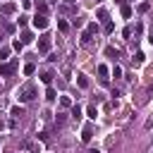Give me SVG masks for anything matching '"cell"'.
Here are the masks:
<instances>
[{
  "label": "cell",
  "mask_w": 153,
  "mask_h": 153,
  "mask_svg": "<svg viewBox=\"0 0 153 153\" xmlns=\"http://www.w3.org/2000/svg\"><path fill=\"white\" fill-rule=\"evenodd\" d=\"M33 96H36V86H33V84H24V86L17 91L19 103H29V100H33Z\"/></svg>",
  "instance_id": "obj_1"
},
{
  "label": "cell",
  "mask_w": 153,
  "mask_h": 153,
  "mask_svg": "<svg viewBox=\"0 0 153 153\" xmlns=\"http://www.w3.org/2000/svg\"><path fill=\"white\" fill-rule=\"evenodd\" d=\"M17 72V60H12V62H0V76H10V74H14Z\"/></svg>",
  "instance_id": "obj_2"
},
{
  "label": "cell",
  "mask_w": 153,
  "mask_h": 153,
  "mask_svg": "<svg viewBox=\"0 0 153 153\" xmlns=\"http://www.w3.org/2000/svg\"><path fill=\"white\" fill-rule=\"evenodd\" d=\"M50 45H53V38H50L48 33H43V36L38 38V53H48Z\"/></svg>",
  "instance_id": "obj_3"
},
{
  "label": "cell",
  "mask_w": 153,
  "mask_h": 153,
  "mask_svg": "<svg viewBox=\"0 0 153 153\" xmlns=\"http://www.w3.org/2000/svg\"><path fill=\"white\" fill-rule=\"evenodd\" d=\"M48 26V17L45 14H36L33 17V29H45Z\"/></svg>",
  "instance_id": "obj_4"
},
{
  "label": "cell",
  "mask_w": 153,
  "mask_h": 153,
  "mask_svg": "<svg viewBox=\"0 0 153 153\" xmlns=\"http://www.w3.org/2000/svg\"><path fill=\"white\" fill-rule=\"evenodd\" d=\"M91 139H93V127H91V124H86V127L81 129V141H86V143H88Z\"/></svg>",
  "instance_id": "obj_5"
},
{
  "label": "cell",
  "mask_w": 153,
  "mask_h": 153,
  "mask_svg": "<svg viewBox=\"0 0 153 153\" xmlns=\"http://www.w3.org/2000/svg\"><path fill=\"white\" fill-rule=\"evenodd\" d=\"M19 41H22L24 45H26V43H31V41H33V31H29V29H24V31L19 33Z\"/></svg>",
  "instance_id": "obj_6"
},
{
  "label": "cell",
  "mask_w": 153,
  "mask_h": 153,
  "mask_svg": "<svg viewBox=\"0 0 153 153\" xmlns=\"http://www.w3.org/2000/svg\"><path fill=\"white\" fill-rule=\"evenodd\" d=\"M108 74H110V69H108L105 65H98V76H100V81H103V84L108 81Z\"/></svg>",
  "instance_id": "obj_7"
},
{
  "label": "cell",
  "mask_w": 153,
  "mask_h": 153,
  "mask_svg": "<svg viewBox=\"0 0 153 153\" xmlns=\"http://www.w3.org/2000/svg\"><path fill=\"white\" fill-rule=\"evenodd\" d=\"M0 12H2V14H14V12H17V7H14L12 2H5V5L0 7Z\"/></svg>",
  "instance_id": "obj_8"
},
{
  "label": "cell",
  "mask_w": 153,
  "mask_h": 153,
  "mask_svg": "<svg viewBox=\"0 0 153 153\" xmlns=\"http://www.w3.org/2000/svg\"><path fill=\"white\" fill-rule=\"evenodd\" d=\"M36 14H48V5H45L43 0L36 2Z\"/></svg>",
  "instance_id": "obj_9"
},
{
  "label": "cell",
  "mask_w": 153,
  "mask_h": 153,
  "mask_svg": "<svg viewBox=\"0 0 153 153\" xmlns=\"http://www.w3.org/2000/svg\"><path fill=\"white\" fill-rule=\"evenodd\" d=\"M76 84H79V88H88V76L79 74V76H76Z\"/></svg>",
  "instance_id": "obj_10"
},
{
  "label": "cell",
  "mask_w": 153,
  "mask_h": 153,
  "mask_svg": "<svg viewBox=\"0 0 153 153\" xmlns=\"http://www.w3.org/2000/svg\"><path fill=\"white\" fill-rule=\"evenodd\" d=\"M96 17H98L100 22H108V10H103V7H98V10H96Z\"/></svg>",
  "instance_id": "obj_11"
},
{
  "label": "cell",
  "mask_w": 153,
  "mask_h": 153,
  "mask_svg": "<svg viewBox=\"0 0 153 153\" xmlns=\"http://www.w3.org/2000/svg\"><path fill=\"white\" fill-rule=\"evenodd\" d=\"M105 55H108V57H120V50L112 48V45H108V48H105Z\"/></svg>",
  "instance_id": "obj_12"
},
{
  "label": "cell",
  "mask_w": 153,
  "mask_h": 153,
  "mask_svg": "<svg viewBox=\"0 0 153 153\" xmlns=\"http://www.w3.org/2000/svg\"><path fill=\"white\" fill-rule=\"evenodd\" d=\"M33 72H36V65H33V62H26V65H24V74H26V76H31Z\"/></svg>",
  "instance_id": "obj_13"
},
{
  "label": "cell",
  "mask_w": 153,
  "mask_h": 153,
  "mask_svg": "<svg viewBox=\"0 0 153 153\" xmlns=\"http://www.w3.org/2000/svg\"><path fill=\"white\" fill-rule=\"evenodd\" d=\"M10 115H12V120H19V117L24 115V108H19V105H17V108H12V112H10Z\"/></svg>",
  "instance_id": "obj_14"
},
{
  "label": "cell",
  "mask_w": 153,
  "mask_h": 153,
  "mask_svg": "<svg viewBox=\"0 0 153 153\" xmlns=\"http://www.w3.org/2000/svg\"><path fill=\"white\" fill-rule=\"evenodd\" d=\"M86 115H88L91 120H96V117H98V108H96V105H88V108H86Z\"/></svg>",
  "instance_id": "obj_15"
},
{
  "label": "cell",
  "mask_w": 153,
  "mask_h": 153,
  "mask_svg": "<svg viewBox=\"0 0 153 153\" xmlns=\"http://www.w3.org/2000/svg\"><path fill=\"white\" fill-rule=\"evenodd\" d=\"M53 76H55L53 72H43V74H41V81H43V84H50V81H53Z\"/></svg>",
  "instance_id": "obj_16"
},
{
  "label": "cell",
  "mask_w": 153,
  "mask_h": 153,
  "mask_svg": "<svg viewBox=\"0 0 153 153\" xmlns=\"http://www.w3.org/2000/svg\"><path fill=\"white\" fill-rule=\"evenodd\" d=\"M55 98H57V93H55V88H48V91H45V100H48V103H53Z\"/></svg>",
  "instance_id": "obj_17"
},
{
  "label": "cell",
  "mask_w": 153,
  "mask_h": 153,
  "mask_svg": "<svg viewBox=\"0 0 153 153\" xmlns=\"http://www.w3.org/2000/svg\"><path fill=\"white\" fill-rule=\"evenodd\" d=\"M134 62H136V65H143V62H146V55H143V53L139 50V53L134 55Z\"/></svg>",
  "instance_id": "obj_18"
},
{
  "label": "cell",
  "mask_w": 153,
  "mask_h": 153,
  "mask_svg": "<svg viewBox=\"0 0 153 153\" xmlns=\"http://www.w3.org/2000/svg\"><path fill=\"white\" fill-rule=\"evenodd\" d=\"M122 17H124V19L131 17V7H129V5H122Z\"/></svg>",
  "instance_id": "obj_19"
},
{
  "label": "cell",
  "mask_w": 153,
  "mask_h": 153,
  "mask_svg": "<svg viewBox=\"0 0 153 153\" xmlns=\"http://www.w3.org/2000/svg\"><path fill=\"white\" fill-rule=\"evenodd\" d=\"M57 29H60V31H69V24H67L65 19H57Z\"/></svg>",
  "instance_id": "obj_20"
},
{
  "label": "cell",
  "mask_w": 153,
  "mask_h": 153,
  "mask_svg": "<svg viewBox=\"0 0 153 153\" xmlns=\"http://www.w3.org/2000/svg\"><path fill=\"white\" fill-rule=\"evenodd\" d=\"M26 148H29L31 153H41V143H26Z\"/></svg>",
  "instance_id": "obj_21"
},
{
  "label": "cell",
  "mask_w": 153,
  "mask_h": 153,
  "mask_svg": "<svg viewBox=\"0 0 153 153\" xmlns=\"http://www.w3.org/2000/svg\"><path fill=\"white\" fill-rule=\"evenodd\" d=\"M12 48H14V50H17V53H22V50H24V43H22V41H19V38H17V41H14V43H12Z\"/></svg>",
  "instance_id": "obj_22"
},
{
  "label": "cell",
  "mask_w": 153,
  "mask_h": 153,
  "mask_svg": "<svg viewBox=\"0 0 153 153\" xmlns=\"http://www.w3.org/2000/svg\"><path fill=\"white\" fill-rule=\"evenodd\" d=\"M72 117H76V120L81 117V108L79 105H72Z\"/></svg>",
  "instance_id": "obj_23"
},
{
  "label": "cell",
  "mask_w": 153,
  "mask_h": 153,
  "mask_svg": "<svg viewBox=\"0 0 153 153\" xmlns=\"http://www.w3.org/2000/svg\"><path fill=\"white\" fill-rule=\"evenodd\" d=\"M103 29H105V33H112V31H115V24H112V22H105Z\"/></svg>",
  "instance_id": "obj_24"
},
{
  "label": "cell",
  "mask_w": 153,
  "mask_h": 153,
  "mask_svg": "<svg viewBox=\"0 0 153 153\" xmlns=\"http://www.w3.org/2000/svg\"><path fill=\"white\" fill-rule=\"evenodd\" d=\"M81 43H84V45H86V43H91V33H88V31H84V33H81Z\"/></svg>",
  "instance_id": "obj_25"
},
{
  "label": "cell",
  "mask_w": 153,
  "mask_h": 153,
  "mask_svg": "<svg viewBox=\"0 0 153 153\" xmlns=\"http://www.w3.org/2000/svg\"><path fill=\"white\" fill-rule=\"evenodd\" d=\"M148 7H151L148 2H141V5H139V12H141V14H146V12H148Z\"/></svg>",
  "instance_id": "obj_26"
},
{
  "label": "cell",
  "mask_w": 153,
  "mask_h": 153,
  "mask_svg": "<svg viewBox=\"0 0 153 153\" xmlns=\"http://www.w3.org/2000/svg\"><path fill=\"white\" fill-rule=\"evenodd\" d=\"M26 22H29V17H26V14H22V17L17 19V24H19V26H26Z\"/></svg>",
  "instance_id": "obj_27"
},
{
  "label": "cell",
  "mask_w": 153,
  "mask_h": 153,
  "mask_svg": "<svg viewBox=\"0 0 153 153\" xmlns=\"http://www.w3.org/2000/svg\"><path fill=\"white\" fill-rule=\"evenodd\" d=\"M60 103H62V108H69V105H72V100H69L67 96H62V98H60Z\"/></svg>",
  "instance_id": "obj_28"
},
{
  "label": "cell",
  "mask_w": 153,
  "mask_h": 153,
  "mask_svg": "<svg viewBox=\"0 0 153 153\" xmlns=\"http://www.w3.org/2000/svg\"><path fill=\"white\" fill-rule=\"evenodd\" d=\"M7 55H10V48H0V62H2Z\"/></svg>",
  "instance_id": "obj_29"
},
{
  "label": "cell",
  "mask_w": 153,
  "mask_h": 153,
  "mask_svg": "<svg viewBox=\"0 0 153 153\" xmlns=\"http://www.w3.org/2000/svg\"><path fill=\"white\" fill-rule=\"evenodd\" d=\"M112 76H115V79H117V76H122V67H117V65H115V69H112Z\"/></svg>",
  "instance_id": "obj_30"
},
{
  "label": "cell",
  "mask_w": 153,
  "mask_h": 153,
  "mask_svg": "<svg viewBox=\"0 0 153 153\" xmlns=\"http://www.w3.org/2000/svg\"><path fill=\"white\" fill-rule=\"evenodd\" d=\"M86 31H88V33H96V31H98V26H96V24H88V29H86Z\"/></svg>",
  "instance_id": "obj_31"
},
{
  "label": "cell",
  "mask_w": 153,
  "mask_h": 153,
  "mask_svg": "<svg viewBox=\"0 0 153 153\" xmlns=\"http://www.w3.org/2000/svg\"><path fill=\"white\" fill-rule=\"evenodd\" d=\"M65 120H67V115H65V112H57V122H60V124H62V122H65Z\"/></svg>",
  "instance_id": "obj_32"
},
{
  "label": "cell",
  "mask_w": 153,
  "mask_h": 153,
  "mask_svg": "<svg viewBox=\"0 0 153 153\" xmlns=\"http://www.w3.org/2000/svg\"><path fill=\"white\" fill-rule=\"evenodd\" d=\"M88 153H100V151L98 148H88Z\"/></svg>",
  "instance_id": "obj_33"
},
{
  "label": "cell",
  "mask_w": 153,
  "mask_h": 153,
  "mask_svg": "<svg viewBox=\"0 0 153 153\" xmlns=\"http://www.w3.org/2000/svg\"><path fill=\"white\" fill-rule=\"evenodd\" d=\"M148 43H151V45H153V36H148Z\"/></svg>",
  "instance_id": "obj_34"
},
{
  "label": "cell",
  "mask_w": 153,
  "mask_h": 153,
  "mask_svg": "<svg viewBox=\"0 0 153 153\" xmlns=\"http://www.w3.org/2000/svg\"><path fill=\"white\" fill-rule=\"evenodd\" d=\"M22 2H24V5H29V2H31V0H22Z\"/></svg>",
  "instance_id": "obj_35"
},
{
  "label": "cell",
  "mask_w": 153,
  "mask_h": 153,
  "mask_svg": "<svg viewBox=\"0 0 153 153\" xmlns=\"http://www.w3.org/2000/svg\"><path fill=\"white\" fill-rule=\"evenodd\" d=\"M151 36H153V24H151Z\"/></svg>",
  "instance_id": "obj_36"
},
{
  "label": "cell",
  "mask_w": 153,
  "mask_h": 153,
  "mask_svg": "<svg viewBox=\"0 0 153 153\" xmlns=\"http://www.w3.org/2000/svg\"><path fill=\"white\" fill-rule=\"evenodd\" d=\"M96 2H100V0H96Z\"/></svg>",
  "instance_id": "obj_37"
}]
</instances>
